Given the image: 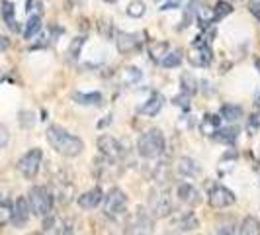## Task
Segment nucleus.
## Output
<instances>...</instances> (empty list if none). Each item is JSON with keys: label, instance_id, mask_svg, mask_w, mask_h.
Segmentation results:
<instances>
[{"label": "nucleus", "instance_id": "nucleus-17", "mask_svg": "<svg viewBox=\"0 0 260 235\" xmlns=\"http://www.w3.org/2000/svg\"><path fill=\"white\" fill-rule=\"evenodd\" d=\"M219 124H221V118L217 114H206L204 120L200 122V131L204 135H213L219 131Z\"/></svg>", "mask_w": 260, "mask_h": 235}, {"label": "nucleus", "instance_id": "nucleus-45", "mask_svg": "<svg viewBox=\"0 0 260 235\" xmlns=\"http://www.w3.org/2000/svg\"><path fill=\"white\" fill-rule=\"evenodd\" d=\"M104 2H108V4H114V2H116V0H104Z\"/></svg>", "mask_w": 260, "mask_h": 235}, {"label": "nucleus", "instance_id": "nucleus-13", "mask_svg": "<svg viewBox=\"0 0 260 235\" xmlns=\"http://www.w3.org/2000/svg\"><path fill=\"white\" fill-rule=\"evenodd\" d=\"M162 104H165V96L160 92H151L149 100L139 108V114H143V116H156L162 110Z\"/></svg>", "mask_w": 260, "mask_h": 235}, {"label": "nucleus", "instance_id": "nucleus-4", "mask_svg": "<svg viewBox=\"0 0 260 235\" xmlns=\"http://www.w3.org/2000/svg\"><path fill=\"white\" fill-rule=\"evenodd\" d=\"M153 233V216L145 208H139L135 216H131L127 222L125 233L123 235H151Z\"/></svg>", "mask_w": 260, "mask_h": 235}, {"label": "nucleus", "instance_id": "nucleus-37", "mask_svg": "<svg viewBox=\"0 0 260 235\" xmlns=\"http://www.w3.org/2000/svg\"><path fill=\"white\" fill-rule=\"evenodd\" d=\"M248 10H250V14H252V16L260 22V0H250Z\"/></svg>", "mask_w": 260, "mask_h": 235}, {"label": "nucleus", "instance_id": "nucleus-47", "mask_svg": "<svg viewBox=\"0 0 260 235\" xmlns=\"http://www.w3.org/2000/svg\"><path fill=\"white\" fill-rule=\"evenodd\" d=\"M172 235H178V233H172Z\"/></svg>", "mask_w": 260, "mask_h": 235}, {"label": "nucleus", "instance_id": "nucleus-11", "mask_svg": "<svg viewBox=\"0 0 260 235\" xmlns=\"http://www.w3.org/2000/svg\"><path fill=\"white\" fill-rule=\"evenodd\" d=\"M43 235H75L73 229L57 216H47L43 223Z\"/></svg>", "mask_w": 260, "mask_h": 235}, {"label": "nucleus", "instance_id": "nucleus-1", "mask_svg": "<svg viewBox=\"0 0 260 235\" xmlns=\"http://www.w3.org/2000/svg\"><path fill=\"white\" fill-rule=\"evenodd\" d=\"M45 135H47L49 145L63 157H77L84 149L82 139L77 137V135H73V133H69L67 130H63L61 126H49V130H47Z\"/></svg>", "mask_w": 260, "mask_h": 235}, {"label": "nucleus", "instance_id": "nucleus-7", "mask_svg": "<svg viewBox=\"0 0 260 235\" xmlns=\"http://www.w3.org/2000/svg\"><path fill=\"white\" fill-rule=\"evenodd\" d=\"M41 161H43V151L41 149H29L26 155L18 161V170L26 177V179H36L41 167Z\"/></svg>", "mask_w": 260, "mask_h": 235}, {"label": "nucleus", "instance_id": "nucleus-14", "mask_svg": "<svg viewBox=\"0 0 260 235\" xmlns=\"http://www.w3.org/2000/svg\"><path fill=\"white\" fill-rule=\"evenodd\" d=\"M116 45L119 53H131L139 47V39L135 34H127V32H119L116 36Z\"/></svg>", "mask_w": 260, "mask_h": 235}, {"label": "nucleus", "instance_id": "nucleus-42", "mask_svg": "<svg viewBox=\"0 0 260 235\" xmlns=\"http://www.w3.org/2000/svg\"><path fill=\"white\" fill-rule=\"evenodd\" d=\"M256 106H258V108H260V94H258V96H256Z\"/></svg>", "mask_w": 260, "mask_h": 235}, {"label": "nucleus", "instance_id": "nucleus-27", "mask_svg": "<svg viewBox=\"0 0 260 235\" xmlns=\"http://www.w3.org/2000/svg\"><path fill=\"white\" fill-rule=\"evenodd\" d=\"M231 12H233V6L229 2H225V0H219L215 4V8H213V22H219V20H223L225 16H229Z\"/></svg>", "mask_w": 260, "mask_h": 235}, {"label": "nucleus", "instance_id": "nucleus-36", "mask_svg": "<svg viewBox=\"0 0 260 235\" xmlns=\"http://www.w3.org/2000/svg\"><path fill=\"white\" fill-rule=\"evenodd\" d=\"M26 10H27V12H34V10H38L39 16H41V12H43V6H41V2H39V0H27Z\"/></svg>", "mask_w": 260, "mask_h": 235}, {"label": "nucleus", "instance_id": "nucleus-31", "mask_svg": "<svg viewBox=\"0 0 260 235\" xmlns=\"http://www.w3.org/2000/svg\"><path fill=\"white\" fill-rule=\"evenodd\" d=\"M123 80H125L127 84H135L137 80H141V71H139L137 67H127V69L123 71Z\"/></svg>", "mask_w": 260, "mask_h": 235}, {"label": "nucleus", "instance_id": "nucleus-46", "mask_svg": "<svg viewBox=\"0 0 260 235\" xmlns=\"http://www.w3.org/2000/svg\"><path fill=\"white\" fill-rule=\"evenodd\" d=\"M31 235H43V233H31Z\"/></svg>", "mask_w": 260, "mask_h": 235}, {"label": "nucleus", "instance_id": "nucleus-12", "mask_svg": "<svg viewBox=\"0 0 260 235\" xmlns=\"http://www.w3.org/2000/svg\"><path fill=\"white\" fill-rule=\"evenodd\" d=\"M29 220V204L24 196H20L16 202H14L12 208V222L16 227H22L24 223H27Z\"/></svg>", "mask_w": 260, "mask_h": 235}, {"label": "nucleus", "instance_id": "nucleus-33", "mask_svg": "<svg viewBox=\"0 0 260 235\" xmlns=\"http://www.w3.org/2000/svg\"><path fill=\"white\" fill-rule=\"evenodd\" d=\"M82 45H84V38H82V36L73 39V41H71V45H69V57H71V59H77L78 55H80Z\"/></svg>", "mask_w": 260, "mask_h": 235}, {"label": "nucleus", "instance_id": "nucleus-40", "mask_svg": "<svg viewBox=\"0 0 260 235\" xmlns=\"http://www.w3.org/2000/svg\"><path fill=\"white\" fill-rule=\"evenodd\" d=\"M178 6H180V2H176V0H174V2H165L160 10H174V8H178Z\"/></svg>", "mask_w": 260, "mask_h": 235}, {"label": "nucleus", "instance_id": "nucleus-8", "mask_svg": "<svg viewBox=\"0 0 260 235\" xmlns=\"http://www.w3.org/2000/svg\"><path fill=\"white\" fill-rule=\"evenodd\" d=\"M98 149H100V153L104 157H108L112 163H116V161H119V159L123 157V147H121V143L117 141L116 137H112V135H100V137H98Z\"/></svg>", "mask_w": 260, "mask_h": 235}, {"label": "nucleus", "instance_id": "nucleus-2", "mask_svg": "<svg viewBox=\"0 0 260 235\" xmlns=\"http://www.w3.org/2000/svg\"><path fill=\"white\" fill-rule=\"evenodd\" d=\"M137 151L139 155L145 157V159H156L165 153V135L162 131L156 130V128H151L147 130L139 137L137 141Z\"/></svg>", "mask_w": 260, "mask_h": 235}, {"label": "nucleus", "instance_id": "nucleus-26", "mask_svg": "<svg viewBox=\"0 0 260 235\" xmlns=\"http://www.w3.org/2000/svg\"><path fill=\"white\" fill-rule=\"evenodd\" d=\"M14 12H16V10H14L12 2L2 0V18H4V22L12 27V30H18V26H16V20H14Z\"/></svg>", "mask_w": 260, "mask_h": 235}, {"label": "nucleus", "instance_id": "nucleus-20", "mask_svg": "<svg viewBox=\"0 0 260 235\" xmlns=\"http://www.w3.org/2000/svg\"><path fill=\"white\" fill-rule=\"evenodd\" d=\"M239 235H260V223L256 218L248 216L243 220L241 227H239Z\"/></svg>", "mask_w": 260, "mask_h": 235}, {"label": "nucleus", "instance_id": "nucleus-28", "mask_svg": "<svg viewBox=\"0 0 260 235\" xmlns=\"http://www.w3.org/2000/svg\"><path fill=\"white\" fill-rule=\"evenodd\" d=\"M180 82H182V91L184 94H188V96H192L198 92V80H196L190 73H184L182 78H180Z\"/></svg>", "mask_w": 260, "mask_h": 235}, {"label": "nucleus", "instance_id": "nucleus-21", "mask_svg": "<svg viewBox=\"0 0 260 235\" xmlns=\"http://www.w3.org/2000/svg\"><path fill=\"white\" fill-rule=\"evenodd\" d=\"M75 100L82 106H98V104H102V94H100V92H90V94L75 92Z\"/></svg>", "mask_w": 260, "mask_h": 235}, {"label": "nucleus", "instance_id": "nucleus-34", "mask_svg": "<svg viewBox=\"0 0 260 235\" xmlns=\"http://www.w3.org/2000/svg\"><path fill=\"white\" fill-rule=\"evenodd\" d=\"M34 122H36V118H34L31 112H22V114H20V124H22L24 128H31Z\"/></svg>", "mask_w": 260, "mask_h": 235}, {"label": "nucleus", "instance_id": "nucleus-15", "mask_svg": "<svg viewBox=\"0 0 260 235\" xmlns=\"http://www.w3.org/2000/svg\"><path fill=\"white\" fill-rule=\"evenodd\" d=\"M178 198H180V202L188 204V206H196V204L202 202V196L198 192V188H194L192 184H188V183H184L178 186Z\"/></svg>", "mask_w": 260, "mask_h": 235}, {"label": "nucleus", "instance_id": "nucleus-10", "mask_svg": "<svg viewBox=\"0 0 260 235\" xmlns=\"http://www.w3.org/2000/svg\"><path fill=\"white\" fill-rule=\"evenodd\" d=\"M188 61L194 67H208L213 61V53L209 49V45H192V49L188 53Z\"/></svg>", "mask_w": 260, "mask_h": 235}, {"label": "nucleus", "instance_id": "nucleus-32", "mask_svg": "<svg viewBox=\"0 0 260 235\" xmlns=\"http://www.w3.org/2000/svg\"><path fill=\"white\" fill-rule=\"evenodd\" d=\"M12 222V206L8 202H0V227Z\"/></svg>", "mask_w": 260, "mask_h": 235}, {"label": "nucleus", "instance_id": "nucleus-24", "mask_svg": "<svg viewBox=\"0 0 260 235\" xmlns=\"http://www.w3.org/2000/svg\"><path fill=\"white\" fill-rule=\"evenodd\" d=\"M39 30H41V16H39V14H34V16H29V20H27L26 30H24V38L31 39Z\"/></svg>", "mask_w": 260, "mask_h": 235}, {"label": "nucleus", "instance_id": "nucleus-16", "mask_svg": "<svg viewBox=\"0 0 260 235\" xmlns=\"http://www.w3.org/2000/svg\"><path fill=\"white\" fill-rule=\"evenodd\" d=\"M102 198H104V196H102V190H100V188H92V190L84 192L82 196H78V206L84 210H92L102 202Z\"/></svg>", "mask_w": 260, "mask_h": 235}, {"label": "nucleus", "instance_id": "nucleus-41", "mask_svg": "<svg viewBox=\"0 0 260 235\" xmlns=\"http://www.w3.org/2000/svg\"><path fill=\"white\" fill-rule=\"evenodd\" d=\"M6 47H8V39L2 38V36H0V51H4Z\"/></svg>", "mask_w": 260, "mask_h": 235}, {"label": "nucleus", "instance_id": "nucleus-19", "mask_svg": "<svg viewBox=\"0 0 260 235\" xmlns=\"http://www.w3.org/2000/svg\"><path fill=\"white\" fill-rule=\"evenodd\" d=\"M167 51H169V41H153L149 47V55L155 63H162V59L167 57Z\"/></svg>", "mask_w": 260, "mask_h": 235}, {"label": "nucleus", "instance_id": "nucleus-25", "mask_svg": "<svg viewBox=\"0 0 260 235\" xmlns=\"http://www.w3.org/2000/svg\"><path fill=\"white\" fill-rule=\"evenodd\" d=\"M221 116L227 120V122H237L239 118H243V108L235 104H225L221 108Z\"/></svg>", "mask_w": 260, "mask_h": 235}, {"label": "nucleus", "instance_id": "nucleus-35", "mask_svg": "<svg viewBox=\"0 0 260 235\" xmlns=\"http://www.w3.org/2000/svg\"><path fill=\"white\" fill-rule=\"evenodd\" d=\"M8 141H10V131H8V128L4 124H0V149L6 147Z\"/></svg>", "mask_w": 260, "mask_h": 235}, {"label": "nucleus", "instance_id": "nucleus-39", "mask_svg": "<svg viewBox=\"0 0 260 235\" xmlns=\"http://www.w3.org/2000/svg\"><path fill=\"white\" fill-rule=\"evenodd\" d=\"M248 122H250L252 128H260V112H254L252 116L248 118Z\"/></svg>", "mask_w": 260, "mask_h": 235}, {"label": "nucleus", "instance_id": "nucleus-3", "mask_svg": "<svg viewBox=\"0 0 260 235\" xmlns=\"http://www.w3.org/2000/svg\"><path fill=\"white\" fill-rule=\"evenodd\" d=\"M27 204L36 216L47 218L53 212V194L49 192L47 186H34L29 190V196H27Z\"/></svg>", "mask_w": 260, "mask_h": 235}, {"label": "nucleus", "instance_id": "nucleus-30", "mask_svg": "<svg viewBox=\"0 0 260 235\" xmlns=\"http://www.w3.org/2000/svg\"><path fill=\"white\" fill-rule=\"evenodd\" d=\"M127 16H131V18H141L145 14V4L141 2V0H133L129 6H127Z\"/></svg>", "mask_w": 260, "mask_h": 235}, {"label": "nucleus", "instance_id": "nucleus-43", "mask_svg": "<svg viewBox=\"0 0 260 235\" xmlns=\"http://www.w3.org/2000/svg\"><path fill=\"white\" fill-rule=\"evenodd\" d=\"M256 69L260 71V59H256Z\"/></svg>", "mask_w": 260, "mask_h": 235}, {"label": "nucleus", "instance_id": "nucleus-5", "mask_svg": "<svg viewBox=\"0 0 260 235\" xmlns=\"http://www.w3.org/2000/svg\"><path fill=\"white\" fill-rule=\"evenodd\" d=\"M127 208V196L119 188H112L104 198V214L108 218H119Z\"/></svg>", "mask_w": 260, "mask_h": 235}, {"label": "nucleus", "instance_id": "nucleus-29", "mask_svg": "<svg viewBox=\"0 0 260 235\" xmlns=\"http://www.w3.org/2000/svg\"><path fill=\"white\" fill-rule=\"evenodd\" d=\"M180 63H182V51H180V49H176V51L169 53V55L162 59V63H160V65L167 67V69H172V67H178Z\"/></svg>", "mask_w": 260, "mask_h": 235}, {"label": "nucleus", "instance_id": "nucleus-23", "mask_svg": "<svg viewBox=\"0 0 260 235\" xmlns=\"http://www.w3.org/2000/svg\"><path fill=\"white\" fill-rule=\"evenodd\" d=\"M237 135H239V130H237V128H225V130H219L217 133H213L211 137H213L215 141H219V143H235Z\"/></svg>", "mask_w": 260, "mask_h": 235}, {"label": "nucleus", "instance_id": "nucleus-18", "mask_svg": "<svg viewBox=\"0 0 260 235\" xmlns=\"http://www.w3.org/2000/svg\"><path fill=\"white\" fill-rule=\"evenodd\" d=\"M176 170H178V174H182V177H194V174L200 172V167H198V163L192 161L190 157H182V159H178Z\"/></svg>", "mask_w": 260, "mask_h": 235}, {"label": "nucleus", "instance_id": "nucleus-48", "mask_svg": "<svg viewBox=\"0 0 260 235\" xmlns=\"http://www.w3.org/2000/svg\"><path fill=\"white\" fill-rule=\"evenodd\" d=\"M258 172H260V167H258Z\"/></svg>", "mask_w": 260, "mask_h": 235}, {"label": "nucleus", "instance_id": "nucleus-6", "mask_svg": "<svg viewBox=\"0 0 260 235\" xmlns=\"http://www.w3.org/2000/svg\"><path fill=\"white\" fill-rule=\"evenodd\" d=\"M170 210H172V204H170L169 192H165L162 188H155L149 192V214L153 218H165L169 216Z\"/></svg>", "mask_w": 260, "mask_h": 235}, {"label": "nucleus", "instance_id": "nucleus-44", "mask_svg": "<svg viewBox=\"0 0 260 235\" xmlns=\"http://www.w3.org/2000/svg\"><path fill=\"white\" fill-rule=\"evenodd\" d=\"M219 235H231V231H221Z\"/></svg>", "mask_w": 260, "mask_h": 235}, {"label": "nucleus", "instance_id": "nucleus-9", "mask_svg": "<svg viewBox=\"0 0 260 235\" xmlns=\"http://www.w3.org/2000/svg\"><path fill=\"white\" fill-rule=\"evenodd\" d=\"M231 204H235V194L229 188H225V186H213L209 190V206L211 208L221 210L231 206Z\"/></svg>", "mask_w": 260, "mask_h": 235}, {"label": "nucleus", "instance_id": "nucleus-22", "mask_svg": "<svg viewBox=\"0 0 260 235\" xmlns=\"http://www.w3.org/2000/svg\"><path fill=\"white\" fill-rule=\"evenodd\" d=\"M174 225H176L178 229L190 231V229L198 227V220H196V216L192 214V212H188V214H182V216H178V218L174 220Z\"/></svg>", "mask_w": 260, "mask_h": 235}, {"label": "nucleus", "instance_id": "nucleus-38", "mask_svg": "<svg viewBox=\"0 0 260 235\" xmlns=\"http://www.w3.org/2000/svg\"><path fill=\"white\" fill-rule=\"evenodd\" d=\"M188 100H190V96L188 94H182V96H176V98H172V102L176 106H182V108H188Z\"/></svg>", "mask_w": 260, "mask_h": 235}]
</instances>
